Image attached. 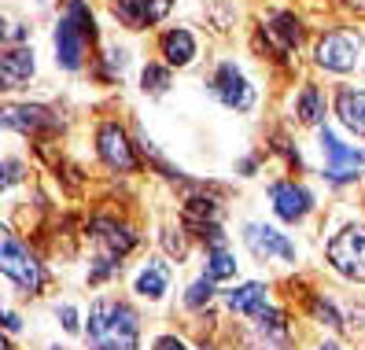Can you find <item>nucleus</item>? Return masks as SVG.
I'll use <instances>...</instances> for the list:
<instances>
[{"instance_id": "obj_26", "label": "nucleus", "mask_w": 365, "mask_h": 350, "mask_svg": "<svg viewBox=\"0 0 365 350\" xmlns=\"http://www.w3.org/2000/svg\"><path fill=\"white\" fill-rule=\"evenodd\" d=\"M314 314H317L321 321H325V324H332V328H339V317H336V310H332V306H329V302H321V299H314Z\"/></svg>"}, {"instance_id": "obj_18", "label": "nucleus", "mask_w": 365, "mask_h": 350, "mask_svg": "<svg viewBox=\"0 0 365 350\" xmlns=\"http://www.w3.org/2000/svg\"><path fill=\"white\" fill-rule=\"evenodd\" d=\"M236 314H251V317H259L262 310H266V288L262 284H244V288H236V292H229V299H225Z\"/></svg>"}, {"instance_id": "obj_30", "label": "nucleus", "mask_w": 365, "mask_h": 350, "mask_svg": "<svg viewBox=\"0 0 365 350\" xmlns=\"http://www.w3.org/2000/svg\"><path fill=\"white\" fill-rule=\"evenodd\" d=\"M4 170H8V177H4V185H15V181H19V166H15V163H8Z\"/></svg>"}, {"instance_id": "obj_16", "label": "nucleus", "mask_w": 365, "mask_h": 350, "mask_svg": "<svg viewBox=\"0 0 365 350\" xmlns=\"http://www.w3.org/2000/svg\"><path fill=\"white\" fill-rule=\"evenodd\" d=\"M185 225L196 229L200 236H207L210 229H218V203H210V200H188L185 203Z\"/></svg>"}, {"instance_id": "obj_3", "label": "nucleus", "mask_w": 365, "mask_h": 350, "mask_svg": "<svg viewBox=\"0 0 365 350\" xmlns=\"http://www.w3.org/2000/svg\"><path fill=\"white\" fill-rule=\"evenodd\" d=\"M329 262L343 277L365 284V225H347L329 240Z\"/></svg>"}, {"instance_id": "obj_9", "label": "nucleus", "mask_w": 365, "mask_h": 350, "mask_svg": "<svg viewBox=\"0 0 365 350\" xmlns=\"http://www.w3.org/2000/svg\"><path fill=\"white\" fill-rule=\"evenodd\" d=\"M170 4L174 0H111V11L130 30H144V26L159 23V19H166Z\"/></svg>"}, {"instance_id": "obj_17", "label": "nucleus", "mask_w": 365, "mask_h": 350, "mask_svg": "<svg viewBox=\"0 0 365 350\" xmlns=\"http://www.w3.org/2000/svg\"><path fill=\"white\" fill-rule=\"evenodd\" d=\"M163 56L174 63V67H188L192 56H196V41H192L188 30H170L163 37Z\"/></svg>"}, {"instance_id": "obj_20", "label": "nucleus", "mask_w": 365, "mask_h": 350, "mask_svg": "<svg viewBox=\"0 0 365 350\" xmlns=\"http://www.w3.org/2000/svg\"><path fill=\"white\" fill-rule=\"evenodd\" d=\"M266 34L269 37H277L281 41V48L288 52V48H295L299 41H303V30H299V23H295V15H288V11H281V15H273L269 19V26H266Z\"/></svg>"}, {"instance_id": "obj_7", "label": "nucleus", "mask_w": 365, "mask_h": 350, "mask_svg": "<svg viewBox=\"0 0 365 350\" xmlns=\"http://www.w3.org/2000/svg\"><path fill=\"white\" fill-rule=\"evenodd\" d=\"M214 96H218L225 107H232V111H251L255 107V89L232 63L218 67V74H214Z\"/></svg>"}, {"instance_id": "obj_8", "label": "nucleus", "mask_w": 365, "mask_h": 350, "mask_svg": "<svg viewBox=\"0 0 365 350\" xmlns=\"http://www.w3.org/2000/svg\"><path fill=\"white\" fill-rule=\"evenodd\" d=\"M96 144H100V159H103L107 166H111V170H122V173L137 170L133 144H130V137H125L115 122H103V125H100V137H96Z\"/></svg>"}, {"instance_id": "obj_2", "label": "nucleus", "mask_w": 365, "mask_h": 350, "mask_svg": "<svg viewBox=\"0 0 365 350\" xmlns=\"http://www.w3.org/2000/svg\"><path fill=\"white\" fill-rule=\"evenodd\" d=\"M89 41H96L93 11L85 8V0H71V8H67V15H63V23L56 30V63L63 71H78Z\"/></svg>"}, {"instance_id": "obj_19", "label": "nucleus", "mask_w": 365, "mask_h": 350, "mask_svg": "<svg viewBox=\"0 0 365 350\" xmlns=\"http://www.w3.org/2000/svg\"><path fill=\"white\" fill-rule=\"evenodd\" d=\"M166 284H170V266L166 262H148V266L140 269V277H137V292L144 299H163Z\"/></svg>"}, {"instance_id": "obj_15", "label": "nucleus", "mask_w": 365, "mask_h": 350, "mask_svg": "<svg viewBox=\"0 0 365 350\" xmlns=\"http://www.w3.org/2000/svg\"><path fill=\"white\" fill-rule=\"evenodd\" d=\"M30 74H34V52L30 48L4 52V59H0V81H4V89H19Z\"/></svg>"}, {"instance_id": "obj_27", "label": "nucleus", "mask_w": 365, "mask_h": 350, "mask_svg": "<svg viewBox=\"0 0 365 350\" xmlns=\"http://www.w3.org/2000/svg\"><path fill=\"white\" fill-rule=\"evenodd\" d=\"M155 350H188L178 336H163V339H155Z\"/></svg>"}, {"instance_id": "obj_23", "label": "nucleus", "mask_w": 365, "mask_h": 350, "mask_svg": "<svg viewBox=\"0 0 365 350\" xmlns=\"http://www.w3.org/2000/svg\"><path fill=\"white\" fill-rule=\"evenodd\" d=\"M232 273H236V262L229 258V251H225V247H214V251H210L207 277H210V280H229Z\"/></svg>"}, {"instance_id": "obj_5", "label": "nucleus", "mask_w": 365, "mask_h": 350, "mask_svg": "<svg viewBox=\"0 0 365 350\" xmlns=\"http://www.w3.org/2000/svg\"><path fill=\"white\" fill-rule=\"evenodd\" d=\"M358 48H361V41L358 34L351 30H336L329 37H321V45H317V67H325V71H351L354 63H358Z\"/></svg>"}, {"instance_id": "obj_13", "label": "nucleus", "mask_w": 365, "mask_h": 350, "mask_svg": "<svg viewBox=\"0 0 365 350\" xmlns=\"http://www.w3.org/2000/svg\"><path fill=\"white\" fill-rule=\"evenodd\" d=\"M4 125L8 129H23V133H41V129H56L59 118L48 111V107L26 103V107H8V111H4Z\"/></svg>"}, {"instance_id": "obj_12", "label": "nucleus", "mask_w": 365, "mask_h": 350, "mask_svg": "<svg viewBox=\"0 0 365 350\" xmlns=\"http://www.w3.org/2000/svg\"><path fill=\"white\" fill-rule=\"evenodd\" d=\"M93 240L103 247V262H118L125 251L137 244V236L118 222H93Z\"/></svg>"}, {"instance_id": "obj_32", "label": "nucleus", "mask_w": 365, "mask_h": 350, "mask_svg": "<svg viewBox=\"0 0 365 350\" xmlns=\"http://www.w3.org/2000/svg\"><path fill=\"white\" fill-rule=\"evenodd\" d=\"M321 350H336V346H321Z\"/></svg>"}, {"instance_id": "obj_22", "label": "nucleus", "mask_w": 365, "mask_h": 350, "mask_svg": "<svg viewBox=\"0 0 365 350\" xmlns=\"http://www.w3.org/2000/svg\"><path fill=\"white\" fill-rule=\"evenodd\" d=\"M140 89L144 93H152V96H163L166 89H170V71L166 67H155V63H148V67H144V74H140Z\"/></svg>"}, {"instance_id": "obj_10", "label": "nucleus", "mask_w": 365, "mask_h": 350, "mask_svg": "<svg viewBox=\"0 0 365 350\" xmlns=\"http://www.w3.org/2000/svg\"><path fill=\"white\" fill-rule=\"evenodd\" d=\"M269 200H273V210L284 217V222H299V217H307V210L314 207L310 200V192L307 188H299L292 181H277L269 188Z\"/></svg>"}, {"instance_id": "obj_29", "label": "nucleus", "mask_w": 365, "mask_h": 350, "mask_svg": "<svg viewBox=\"0 0 365 350\" xmlns=\"http://www.w3.org/2000/svg\"><path fill=\"white\" fill-rule=\"evenodd\" d=\"M59 317H63V328H67V332H78V314L71 310V306H63Z\"/></svg>"}, {"instance_id": "obj_6", "label": "nucleus", "mask_w": 365, "mask_h": 350, "mask_svg": "<svg viewBox=\"0 0 365 350\" xmlns=\"http://www.w3.org/2000/svg\"><path fill=\"white\" fill-rule=\"evenodd\" d=\"M321 151L329 155V181L343 185V181H351L354 173L365 166V151H351L347 144H339L336 133H329V129H321Z\"/></svg>"}, {"instance_id": "obj_28", "label": "nucleus", "mask_w": 365, "mask_h": 350, "mask_svg": "<svg viewBox=\"0 0 365 350\" xmlns=\"http://www.w3.org/2000/svg\"><path fill=\"white\" fill-rule=\"evenodd\" d=\"M166 251L181 258V254H185V240H181V236H174V232H166Z\"/></svg>"}, {"instance_id": "obj_14", "label": "nucleus", "mask_w": 365, "mask_h": 350, "mask_svg": "<svg viewBox=\"0 0 365 350\" xmlns=\"http://www.w3.org/2000/svg\"><path fill=\"white\" fill-rule=\"evenodd\" d=\"M336 115L354 137H365V89H339Z\"/></svg>"}, {"instance_id": "obj_24", "label": "nucleus", "mask_w": 365, "mask_h": 350, "mask_svg": "<svg viewBox=\"0 0 365 350\" xmlns=\"http://www.w3.org/2000/svg\"><path fill=\"white\" fill-rule=\"evenodd\" d=\"M259 328H262V332H269L277 343H284V339H288V321H284V314L269 310V306L259 314Z\"/></svg>"}, {"instance_id": "obj_1", "label": "nucleus", "mask_w": 365, "mask_h": 350, "mask_svg": "<svg viewBox=\"0 0 365 350\" xmlns=\"http://www.w3.org/2000/svg\"><path fill=\"white\" fill-rule=\"evenodd\" d=\"M89 339L100 350H137V314L125 302L100 299L89 310Z\"/></svg>"}, {"instance_id": "obj_11", "label": "nucleus", "mask_w": 365, "mask_h": 350, "mask_svg": "<svg viewBox=\"0 0 365 350\" xmlns=\"http://www.w3.org/2000/svg\"><path fill=\"white\" fill-rule=\"evenodd\" d=\"M244 240H247V247L259 254V258H269V254H277V258H295V247L288 244V236L284 232H277V229H269V225H247L244 229Z\"/></svg>"}, {"instance_id": "obj_4", "label": "nucleus", "mask_w": 365, "mask_h": 350, "mask_svg": "<svg viewBox=\"0 0 365 350\" xmlns=\"http://www.w3.org/2000/svg\"><path fill=\"white\" fill-rule=\"evenodd\" d=\"M0 269H4L19 288L30 292V295L45 284V273H41V266L34 262V254L19 244L11 232H4V244H0Z\"/></svg>"}, {"instance_id": "obj_21", "label": "nucleus", "mask_w": 365, "mask_h": 350, "mask_svg": "<svg viewBox=\"0 0 365 350\" xmlns=\"http://www.w3.org/2000/svg\"><path fill=\"white\" fill-rule=\"evenodd\" d=\"M321 115H325V103H321V93L314 89V85H307L303 93H299V118H303L307 125H317Z\"/></svg>"}, {"instance_id": "obj_31", "label": "nucleus", "mask_w": 365, "mask_h": 350, "mask_svg": "<svg viewBox=\"0 0 365 350\" xmlns=\"http://www.w3.org/2000/svg\"><path fill=\"white\" fill-rule=\"evenodd\" d=\"M4 324H8V332H15V328H19V317H15V314H4Z\"/></svg>"}, {"instance_id": "obj_25", "label": "nucleus", "mask_w": 365, "mask_h": 350, "mask_svg": "<svg viewBox=\"0 0 365 350\" xmlns=\"http://www.w3.org/2000/svg\"><path fill=\"white\" fill-rule=\"evenodd\" d=\"M210 295H214V280H210V277H203V280H196V284H192V288H188L185 302L192 306V310H196V306L210 302Z\"/></svg>"}]
</instances>
